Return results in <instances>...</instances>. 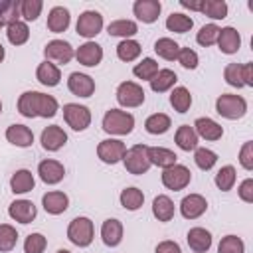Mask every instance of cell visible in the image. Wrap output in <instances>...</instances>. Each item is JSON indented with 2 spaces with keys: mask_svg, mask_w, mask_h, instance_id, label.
<instances>
[{
  "mask_svg": "<svg viewBox=\"0 0 253 253\" xmlns=\"http://www.w3.org/2000/svg\"><path fill=\"white\" fill-rule=\"evenodd\" d=\"M117 101L126 109L140 107L144 103V89L134 81H123L117 87Z\"/></svg>",
  "mask_w": 253,
  "mask_h": 253,
  "instance_id": "6",
  "label": "cell"
},
{
  "mask_svg": "<svg viewBox=\"0 0 253 253\" xmlns=\"http://www.w3.org/2000/svg\"><path fill=\"white\" fill-rule=\"evenodd\" d=\"M43 55H45V61H55V63H69L73 57H75V51L71 47L69 42H63V40H51L45 43L43 47Z\"/></svg>",
  "mask_w": 253,
  "mask_h": 253,
  "instance_id": "10",
  "label": "cell"
},
{
  "mask_svg": "<svg viewBox=\"0 0 253 253\" xmlns=\"http://www.w3.org/2000/svg\"><path fill=\"white\" fill-rule=\"evenodd\" d=\"M36 77H38V81H40L42 85H45V87H55V85H59V81H61V71H59V67H57L55 63L43 61V63L38 65Z\"/></svg>",
  "mask_w": 253,
  "mask_h": 253,
  "instance_id": "26",
  "label": "cell"
},
{
  "mask_svg": "<svg viewBox=\"0 0 253 253\" xmlns=\"http://www.w3.org/2000/svg\"><path fill=\"white\" fill-rule=\"evenodd\" d=\"M160 10H162V4L158 0H136L134 6H132V12L134 16L142 22V24H152L158 20L160 16Z\"/></svg>",
  "mask_w": 253,
  "mask_h": 253,
  "instance_id": "14",
  "label": "cell"
},
{
  "mask_svg": "<svg viewBox=\"0 0 253 253\" xmlns=\"http://www.w3.org/2000/svg\"><path fill=\"white\" fill-rule=\"evenodd\" d=\"M180 4H182L184 8H190V10H196V12L202 10V0H200V2H196V0H180Z\"/></svg>",
  "mask_w": 253,
  "mask_h": 253,
  "instance_id": "56",
  "label": "cell"
},
{
  "mask_svg": "<svg viewBox=\"0 0 253 253\" xmlns=\"http://www.w3.org/2000/svg\"><path fill=\"white\" fill-rule=\"evenodd\" d=\"M223 79H225L227 85H231V87H237V89L245 87V83H243V65H241V63H229V65H225V69H223Z\"/></svg>",
  "mask_w": 253,
  "mask_h": 253,
  "instance_id": "45",
  "label": "cell"
},
{
  "mask_svg": "<svg viewBox=\"0 0 253 253\" xmlns=\"http://www.w3.org/2000/svg\"><path fill=\"white\" fill-rule=\"evenodd\" d=\"M34 186H36V180L30 170H16L10 178V188L14 194H26L34 190Z\"/></svg>",
  "mask_w": 253,
  "mask_h": 253,
  "instance_id": "28",
  "label": "cell"
},
{
  "mask_svg": "<svg viewBox=\"0 0 253 253\" xmlns=\"http://www.w3.org/2000/svg\"><path fill=\"white\" fill-rule=\"evenodd\" d=\"M239 162L245 170H253V142L247 140L243 146H241V152H239Z\"/></svg>",
  "mask_w": 253,
  "mask_h": 253,
  "instance_id": "52",
  "label": "cell"
},
{
  "mask_svg": "<svg viewBox=\"0 0 253 253\" xmlns=\"http://www.w3.org/2000/svg\"><path fill=\"white\" fill-rule=\"evenodd\" d=\"M38 174H40L42 182H45V184H57V182L63 180L65 168L57 160H42L40 166H38Z\"/></svg>",
  "mask_w": 253,
  "mask_h": 253,
  "instance_id": "19",
  "label": "cell"
},
{
  "mask_svg": "<svg viewBox=\"0 0 253 253\" xmlns=\"http://www.w3.org/2000/svg\"><path fill=\"white\" fill-rule=\"evenodd\" d=\"M42 146L45 148V150H49V152H55V150H59L65 142H67V134H65V130L61 128V126H57V125H51V126H45L43 130H42Z\"/></svg>",
  "mask_w": 253,
  "mask_h": 253,
  "instance_id": "17",
  "label": "cell"
},
{
  "mask_svg": "<svg viewBox=\"0 0 253 253\" xmlns=\"http://www.w3.org/2000/svg\"><path fill=\"white\" fill-rule=\"evenodd\" d=\"M57 107L59 105H57L55 97L40 93V91H26L18 99V113L28 119H34V117L49 119L57 113Z\"/></svg>",
  "mask_w": 253,
  "mask_h": 253,
  "instance_id": "1",
  "label": "cell"
},
{
  "mask_svg": "<svg viewBox=\"0 0 253 253\" xmlns=\"http://www.w3.org/2000/svg\"><path fill=\"white\" fill-rule=\"evenodd\" d=\"M192 26H194V20L182 12H172L166 18V28L170 32H176V34H186L192 30Z\"/></svg>",
  "mask_w": 253,
  "mask_h": 253,
  "instance_id": "34",
  "label": "cell"
},
{
  "mask_svg": "<svg viewBox=\"0 0 253 253\" xmlns=\"http://www.w3.org/2000/svg\"><path fill=\"white\" fill-rule=\"evenodd\" d=\"M237 194H239V198H241L243 202L251 204V202H253V180H251V178H245V180L239 184Z\"/></svg>",
  "mask_w": 253,
  "mask_h": 253,
  "instance_id": "53",
  "label": "cell"
},
{
  "mask_svg": "<svg viewBox=\"0 0 253 253\" xmlns=\"http://www.w3.org/2000/svg\"><path fill=\"white\" fill-rule=\"evenodd\" d=\"M221 49V53H235L239 47H241V36L235 28L227 26V28H219V36H217V42H215Z\"/></svg>",
  "mask_w": 253,
  "mask_h": 253,
  "instance_id": "18",
  "label": "cell"
},
{
  "mask_svg": "<svg viewBox=\"0 0 253 253\" xmlns=\"http://www.w3.org/2000/svg\"><path fill=\"white\" fill-rule=\"evenodd\" d=\"M55 253H71V251H67V249H57Z\"/></svg>",
  "mask_w": 253,
  "mask_h": 253,
  "instance_id": "58",
  "label": "cell"
},
{
  "mask_svg": "<svg viewBox=\"0 0 253 253\" xmlns=\"http://www.w3.org/2000/svg\"><path fill=\"white\" fill-rule=\"evenodd\" d=\"M63 119L73 130H85L91 125V111L79 103L63 105Z\"/></svg>",
  "mask_w": 253,
  "mask_h": 253,
  "instance_id": "7",
  "label": "cell"
},
{
  "mask_svg": "<svg viewBox=\"0 0 253 253\" xmlns=\"http://www.w3.org/2000/svg\"><path fill=\"white\" fill-rule=\"evenodd\" d=\"M75 57H77V61H79L81 65H85V67H95V65H99L101 59H103V47H101L99 43H95V42H85L83 45H79V47L75 49Z\"/></svg>",
  "mask_w": 253,
  "mask_h": 253,
  "instance_id": "12",
  "label": "cell"
},
{
  "mask_svg": "<svg viewBox=\"0 0 253 253\" xmlns=\"http://www.w3.org/2000/svg\"><path fill=\"white\" fill-rule=\"evenodd\" d=\"M67 87L73 95L77 97H91L95 93V81L85 75V73H79V71H73L67 79Z\"/></svg>",
  "mask_w": 253,
  "mask_h": 253,
  "instance_id": "15",
  "label": "cell"
},
{
  "mask_svg": "<svg viewBox=\"0 0 253 253\" xmlns=\"http://www.w3.org/2000/svg\"><path fill=\"white\" fill-rule=\"evenodd\" d=\"M126 152V146L123 140H117V138H107V140H101L99 146H97V156L105 162V164H117L119 160H123Z\"/></svg>",
  "mask_w": 253,
  "mask_h": 253,
  "instance_id": "11",
  "label": "cell"
},
{
  "mask_svg": "<svg viewBox=\"0 0 253 253\" xmlns=\"http://www.w3.org/2000/svg\"><path fill=\"white\" fill-rule=\"evenodd\" d=\"M174 140H176L178 148H182V150H186V152L198 148V134H196L194 126H190V125H182V126H178Z\"/></svg>",
  "mask_w": 253,
  "mask_h": 253,
  "instance_id": "29",
  "label": "cell"
},
{
  "mask_svg": "<svg viewBox=\"0 0 253 253\" xmlns=\"http://www.w3.org/2000/svg\"><path fill=\"white\" fill-rule=\"evenodd\" d=\"M154 51H156L162 59L174 61V59L178 57L180 45H178L174 40H170V38H160V40H156V43H154Z\"/></svg>",
  "mask_w": 253,
  "mask_h": 253,
  "instance_id": "38",
  "label": "cell"
},
{
  "mask_svg": "<svg viewBox=\"0 0 253 253\" xmlns=\"http://www.w3.org/2000/svg\"><path fill=\"white\" fill-rule=\"evenodd\" d=\"M154 253H182V249H180V245H178L176 241L166 239V241H160V243L156 245Z\"/></svg>",
  "mask_w": 253,
  "mask_h": 253,
  "instance_id": "54",
  "label": "cell"
},
{
  "mask_svg": "<svg viewBox=\"0 0 253 253\" xmlns=\"http://www.w3.org/2000/svg\"><path fill=\"white\" fill-rule=\"evenodd\" d=\"M134 128V117L121 109H109L103 117V130L109 134H128Z\"/></svg>",
  "mask_w": 253,
  "mask_h": 253,
  "instance_id": "2",
  "label": "cell"
},
{
  "mask_svg": "<svg viewBox=\"0 0 253 253\" xmlns=\"http://www.w3.org/2000/svg\"><path fill=\"white\" fill-rule=\"evenodd\" d=\"M146 152H148L150 164H154V166H158V168H162V170L174 166L176 160H178V156H176L172 150L164 148V146H148Z\"/></svg>",
  "mask_w": 253,
  "mask_h": 253,
  "instance_id": "27",
  "label": "cell"
},
{
  "mask_svg": "<svg viewBox=\"0 0 253 253\" xmlns=\"http://www.w3.org/2000/svg\"><path fill=\"white\" fill-rule=\"evenodd\" d=\"M107 32L111 36H119V38L128 40L130 36H134L138 32V28H136V24L132 20H115V22H111L107 26Z\"/></svg>",
  "mask_w": 253,
  "mask_h": 253,
  "instance_id": "37",
  "label": "cell"
},
{
  "mask_svg": "<svg viewBox=\"0 0 253 253\" xmlns=\"http://www.w3.org/2000/svg\"><path fill=\"white\" fill-rule=\"evenodd\" d=\"M18 241V231L10 223H0V253L12 251Z\"/></svg>",
  "mask_w": 253,
  "mask_h": 253,
  "instance_id": "43",
  "label": "cell"
},
{
  "mask_svg": "<svg viewBox=\"0 0 253 253\" xmlns=\"http://www.w3.org/2000/svg\"><path fill=\"white\" fill-rule=\"evenodd\" d=\"M176 59H178L180 65L186 67V69H196V67H198V61H200V59H198V53H196L194 49H190V47H180Z\"/></svg>",
  "mask_w": 253,
  "mask_h": 253,
  "instance_id": "51",
  "label": "cell"
},
{
  "mask_svg": "<svg viewBox=\"0 0 253 253\" xmlns=\"http://www.w3.org/2000/svg\"><path fill=\"white\" fill-rule=\"evenodd\" d=\"M148 146H144V144H134V146H130L126 152H125V156H123V162H125V168L130 172V174H134V176H138V174H144V172H148V168L152 166L150 164V160H148Z\"/></svg>",
  "mask_w": 253,
  "mask_h": 253,
  "instance_id": "5",
  "label": "cell"
},
{
  "mask_svg": "<svg viewBox=\"0 0 253 253\" xmlns=\"http://www.w3.org/2000/svg\"><path fill=\"white\" fill-rule=\"evenodd\" d=\"M217 253H245V243L237 235H225L217 245Z\"/></svg>",
  "mask_w": 253,
  "mask_h": 253,
  "instance_id": "48",
  "label": "cell"
},
{
  "mask_svg": "<svg viewBox=\"0 0 253 253\" xmlns=\"http://www.w3.org/2000/svg\"><path fill=\"white\" fill-rule=\"evenodd\" d=\"M47 245V239L42 233H30L24 241V251L26 253H43Z\"/></svg>",
  "mask_w": 253,
  "mask_h": 253,
  "instance_id": "50",
  "label": "cell"
},
{
  "mask_svg": "<svg viewBox=\"0 0 253 253\" xmlns=\"http://www.w3.org/2000/svg\"><path fill=\"white\" fill-rule=\"evenodd\" d=\"M206 210H208V202H206V198L200 196V194H190V196H186V198L180 202V213H182L186 219H196V217H200Z\"/></svg>",
  "mask_w": 253,
  "mask_h": 253,
  "instance_id": "16",
  "label": "cell"
},
{
  "mask_svg": "<svg viewBox=\"0 0 253 253\" xmlns=\"http://www.w3.org/2000/svg\"><path fill=\"white\" fill-rule=\"evenodd\" d=\"M243 83L247 87H253V63H243Z\"/></svg>",
  "mask_w": 253,
  "mask_h": 253,
  "instance_id": "55",
  "label": "cell"
},
{
  "mask_svg": "<svg viewBox=\"0 0 253 253\" xmlns=\"http://www.w3.org/2000/svg\"><path fill=\"white\" fill-rule=\"evenodd\" d=\"M176 81H178V77H176V73L172 69H158V73L150 79V89L154 93H164L170 87H174Z\"/></svg>",
  "mask_w": 253,
  "mask_h": 253,
  "instance_id": "31",
  "label": "cell"
},
{
  "mask_svg": "<svg viewBox=\"0 0 253 253\" xmlns=\"http://www.w3.org/2000/svg\"><path fill=\"white\" fill-rule=\"evenodd\" d=\"M121 206L125 208V210H128V211H134V210H138L142 204H144V194L138 190V188H125L123 192H121Z\"/></svg>",
  "mask_w": 253,
  "mask_h": 253,
  "instance_id": "35",
  "label": "cell"
},
{
  "mask_svg": "<svg viewBox=\"0 0 253 253\" xmlns=\"http://www.w3.org/2000/svg\"><path fill=\"white\" fill-rule=\"evenodd\" d=\"M6 140L12 142L14 146L26 148V146H32V142H34V132H32L26 125H10V126L6 128Z\"/></svg>",
  "mask_w": 253,
  "mask_h": 253,
  "instance_id": "25",
  "label": "cell"
},
{
  "mask_svg": "<svg viewBox=\"0 0 253 253\" xmlns=\"http://www.w3.org/2000/svg\"><path fill=\"white\" fill-rule=\"evenodd\" d=\"M152 213L158 221H170L174 217V202L164 194L156 196L152 202Z\"/></svg>",
  "mask_w": 253,
  "mask_h": 253,
  "instance_id": "30",
  "label": "cell"
},
{
  "mask_svg": "<svg viewBox=\"0 0 253 253\" xmlns=\"http://www.w3.org/2000/svg\"><path fill=\"white\" fill-rule=\"evenodd\" d=\"M170 105L174 107V111L178 113H186L192 105V95L186 87H174V91L170 93Z\"/></svg>",
  "mask_w": 253,
  "mask_h": 253,
  "instance_id": "39",
  "label": "cell"
},
{
  "mask_svg": "<svg viewBox=\"0 0 253 253\" xmlns=\"http://www.w3.org/2000/svg\"><path fill=\"white\" fill-rule=\"evenodd\" d=\"M69 22H71V16H69V10L63 8V6H53L47 14V30L53 32V34H61L69 28Z\"/></svg>",
  "mask_w": 253,
  "mask_h": 253,
  "instance_id": "23",
  "label": "cell"
},
{
  "mask_svg": "<svg viewBox=\"0 0 253 253\" xmlns=\"http://www.w3.org/2000/svg\"><path fill=\"white\" fill-rule=\"evenodd\" d=\"M0 113H2V101H0Z\"/></svg>",
  "mask_w": 253,
  "mask_h": 253,
  "instance_id": "59",
  "label": "cell"
},
{
  "mask_svg": "<svg viewBox=\"0 0 253 253\" xmlns=\"http://www.w3.org/2000/svg\"><path fill=\"white\" fill-rule=\"evenodd\" d=\"M140 43L134 42V40H123L119 45H117V55L121 61H134L138 55H140Z\"/></svg>",
  "mask_w": 253,
  "mask_h": 253,
  "instance_id": "41",
  "label": "cell"
},
{
  "mask_svg": "<svg viewBox=\"0 0 253 253\" xmlns=\"http://www.w3.org/2000/svg\"><path fill=\"white\" fill-rule=\"evenodd\" d=\"M192 180V172L182 166V164H174L170 168H164L162 170V184L168 188V190H184Z\"/></svg>",
  "mask_w": 253,
  "mask_h": 253,
  "instance_id": "8",
  "label": "cell"
},
{
  "mask_svg": "<svg viewBox=\"0 0 253 253\" xmlns=\"http://www.w3.org/2000/svg\"><path fill=\"white\" fill-rule=\"evenodd\" d=\"M101 237L107 247H117L123 241V223L115 217H109L101 225Z\"/></svg>",
  "mask_w": 253,
  "mask_h": 253,
  "instance_id": "21",
  "label": "cell"
},
{
  "mask_svg": "<svg viewBox=\"0 0 253 253\" xmlns=\"http://www.w3.org/2000/svg\"><path fill=\"white\" fill-rule=\"evenodd\" d=\"M217 36H219V28H217L215 24H206V26H202L200 32L196 34V42H198L200 45L208 47V45H213V43L217 42Z\"/></svg>",
  "mask_w": 253,
  "mask_h": 253,
  "instance_id": "47",
  "label": "cell"
},
{
  "mask_svg": "<svg viewBox=\"0 0 253 253\" xmlns=\"http://www.w3.org/2000/svg\"><path fill=\"white\" fill-rule=\"evenodd\" d=\"M4 55H6V53H4V45L0 43V63H2V59H4Z\"/></svg>",
  "mask_w": 253,
  "mask_h": 253,
  "instance_id": "57",
  "label": "cell"
},
{
  "mask_svg": "<svg viewBox=\"0 0 253 253\" xmlns=\"http://www.w3.org/2000/svg\"><path fill=\"white\" fill-rule=\"evenodd\" d=\"M20 18V0L0 2V26H10Z\"/></svg>",
  "mask_w": 253,
  "mask_h": 253,
  "instance_id": "36",
  "label": "cell"
},
{
  "mask_svg": "<svg viewBox=\"0 0 253 253\" xmlns=\"http://www.w3.org/2000/svg\"><path fill=\"white\" fill-rule=\"evenodd\" d=\"M6 36H8V42H10L12 45H22V43H26L28 38H30V28H28L26 22L18 20V22L6 26Z\"/></svg>",
  "mask_w": 253,
  "mask_h": 253,
  "instance_id": "32",
  "label": "cell"
},
{
  "mask_svg": "<svg viewBox=\"0 0 253 253\" xmlns=\"http://www.w3.org/2000/svg\"><path fill=\"white\" fill-rule=\"evenodd\" d=\"M170 126H172V121H170V117L164 115V113H154V115H150V117L144 121V128H146V132H150V134H164Z\"/></svg>",
  "mask_w": 253,
  "mask_h": 253,
  "instance_id": "33",
  "label": "cell"
},
{
  "mask_svg": "<svg viewBox=\"0 0 253 253\" xmlns=\"http://www.w3.org/2000/svg\"><path fill=\"white\" fill-rule=\"evenodd\" d=\"M75 30L81 38H95L103 30V16L97 10H85L77 20Z\"/></svg>",
  "mask_w": 253,
  "mask_h": 253,
  "instance_id": "9",
  "label": "cell"
},
{
  "mask_svg": "<svg viewBox=\"0 0 253 253\" xmlns=\"http://www.w3.org/2000/svg\"><path fill=\"white\" fill-rule=\"evenodd\" d=\"M215 113L221 115L223 119L235 121L241 119L247 113V101L241 95H233V93H223L217 97L215 101Z\"/></svg>",
  "mask_w": 253,
  "mask_h": 253,
  "instance_id": "3",
  "label": "cell"
},
{
  "mask_svg": "<svg viewBox=\"0 0 253 253\" xmlns=\"http://www.w3.org/2000/svg\"><path fill=\"white\" fill-rule=\"evenodd\" d=\"M235 168L233 166H221L219 170H217V174H215V178H213V182H215V186L221 190V192H229L231 188H233V184H235Z\"/></svg>",
  "mask_w": 253,
  "mask_h": 253,
  "instance_id": "42",
  "label": "cell"
},
{
  "mask_svg": "<svg viewBox=\"0 0 253 253\" xmlns=\"http://www.w3.org/2000/svg\"><path fill=\"white\" fill-rule=\"evenodd\" d=\"M0 28H2V26H0Z\"/></svg>",
  "mask_w": 253,
  "mask_h": 253,
  "instance_id": "60",
  "label": "cell"
},
{
  "mask_svg": "<svg viewBox=\"0 0 253 253\" xmlns=\"http://www.w3.org/2000/svg\"><path fill=\"white\" fill-rule=\"evenodd\" d=\"M186 241L192 251L196 253H206L211 247V233L206 227H192L186 235Z\"/></svg>",
  "mask_w": 253,
  "mask_h": 253,
  "instance_id": "22",
  "label": "cell"
},
{
  "mask_svg": "<svg viewBox=\"0 0 253 253\" xmlns=\"http://www.w3.org/2000/svg\"><path fill=\"white\" fill-rule=\"evenodd\" d=\"M42 8H43L42 0H22L20 2V16L26 22H34V20H38Z\"/></svg>",
  "mask_w": 253,
  "mask_h": 253,
  "instance_id": "46",
  "label": "cell"
},
{
  "mask_svg": "<svg viewBox=\"0 0 253 253\" xmlns=\"http://www.w3.org/2000/svg\"><path fill=\"white\" fill-rule=\"evenodd\" d=\"M194 162L198 168L202 170H210L213 168V164L217 162V154L210 148H196V154H194Z\"/></svg>",
  "mask_w": 253,
  "mask_h": 253,
  "instance_id": "49",
  "label": "cell"
},
{
  "mask_svg": "<svg viewBox=\"0 0 253 253\" xmlns=\"http://www.w3.org/2000/svg\"><path fill=\"white\" fill-rule=\"evenodd\" d=\"M132 73H134L138 79L150 81V79L158 73V63H156L152 57H144L140 63H136V65L132 67Z\"/></svg>",
  "mask_w": 253,
  "mask_h": 253,
  "instance_id": "44",
  "label": "cell"
},
{
  "mask_svg": "<svg viewBox=\"0 0 253 253\" xmlns=\"http://www.w3.org/2000/svg\"><path fill=\"white\" fill-rule=\"evenodd\" d=\"M211 20H223L227 16V4L223 0H202V10Z\"/></svg>",
  "mask_w": 253,
  "mask_h": 253,
  "instance_id": "40",
  "label": "cell"
},
{
  "mask_svg": "<svg viewBox=\"0 0 253 253\" xmlns=\"http://www.w3.org/2000/svg\"><path fill=\"white\" fill-rule=\"evenodd\" d=\"M42 206H43V210H45L47 213L59 215V213H63V211L69 208V198H67V194H63V192H47V194H43V198H42Z\"/></svg>",
  "mask_w": 253,
  "mask_h": 253,
  "instance_id": "24",
  "label": "cell"
},
{
  "mask_svg": "<svg viewBox=\"0 0 253 253\" xmlns=\"http://www.w3.org/2000/svg\"><path fill=\"white\" fill-rule=\"evenodd\" d=\"M8 215L18 223H32L38 215V210L30 200H16L10 204Z\"/></svg>",
  "mask_w": 253,
  "mask_h": 253,
  "instance_id": "13",
  "label": "cell"
},
{
  "mask_svg": "<svg viewBox=\"0 0 253 253\" xmlns=\"http://www.w3.org/2000/svg\"><path fill=\"white\" fill-rule=\"evenodd\" d=\"M93 235H95V229H93V221L89 217H75L71 219L69 227H67V237L73 245L77 247H87L91 245L93 241Z\"/></svg>",
  "mask_w": 253,
  "mask_h": 253,
  "instance_id": "4",
  "label": "cell"
},
{
  "mask_svg": "<svg viewBox=\"0 0 253 253\" xmlns=\"http://www.w3.org/2000/svg\"><path fill=\"white\" fill-rule=\"evenodd\" d=\"M194 130H196L198 136H202V138H206V140H219L221 134H223V126H221L219 123H215L213 119H208V117L196 119Z\"/></svg>",
  "mask_w": 253,
  "mask_h": 253,
  "instance_id": "20",
  "label": "cell"
}]
</instances>
